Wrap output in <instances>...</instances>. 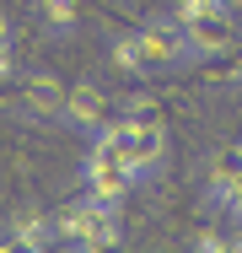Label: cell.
<instances>
[{"label": "cell", "mask_w": 242, "mask_h": 253, "mask_svg": "<svg viewBox=\"0 0 242 253\" xmlns=\"http://www.w3.org/2000/svg\"><path fill=\"white\" fill-rule=\"evenodd\" d=\"M54 226H59V243L70 248H119L124 243V221H119V205L97 200V194H81L76 205H59L54 210Z\"/></svg>", "instance_id": "cell-1"}, {"label": "cell", "mask_w": 242, "mask_h": 253, "mask_svg": "<svg viewBox=\"0 0 242 253\" xmlns=\"http://www.w3.org/2000/svg\"><path fill=\"white\" fill-rule=\"evenodd\" d=\"M81 183H86V194H97V200L124 205V200L145 183V178L135 172V162L124 156V146H119V140L92 135V146H86V156H81Z\"/></svg>", "instance_id": "cell-2"}, {"label": "cell", "mask_w": 242, "mask_h": 253, "mask_svg": "<svg viewBox=\"0 0 242 253\" xmlns=\"http://www.w3.org/2000/svg\"><path fill=\"white\" fill-rule=\"evenodd\" d=\"M97 135H108V140H119L124 156L135 162V172L140 178H161V167H167V124L161 119H129V113H108V124L97 129Z\"/></svg>", "instance_id": "cell-3"}, {"label": "cell", "mask_w": 242, "mask_h": 253, "mask_svg": "<svg viewBox=\"0 0 242 253\" xmlns=\"http://www.w3.org/2000/svg\"><path fill=\"white\" fill-rule=\"evenodd\" d=\"M183 43H189V59H226V54L242 43V22L232 11H210V16H194L183 22Z\"/></svg>", "instance_id": "cell-4"}, {"label": "cell", "mask_w": 242, "mask_h": 253, "mask_svg": "<svg viewBox=\"0 0 242 253\" xmlns=\"http://www.w3.org/2000/svg\"><path fill=\"white\" fill-rule=\"evenodd\" d=\"M135 38H140L151 70H183V65H194V59H189V43H183V22H178L172 11H167V16L140 22V27H135Z\"/></svg>", "instance_id": "cell-5"}, {"label": "cell", "mask_w": 242, "mask_h": 253, "mask_svg": "<svg viewBox=\"0 0 242 253\" xmlns=\"http://www.w3.org/2000/svg\"><path fill=\"white\" fill-rule=\"evenodd\" d=\"M59 243V226H54V210L43 205H22L5 215V232H0V248L5 253H43Z\"/></svg>", "instance_id": "cell-6"}, {"label": "cell", "mask_w": 242, "mask_h": 253, "mask_svg": "<svg viewBox=\"0 0 242 253\" xmlns=\"http://www.w3.org/2000/svg\"><path fill=\"white\" fill-rule=\"evenodd\" d=\"M113 108H119L113 92H102L97 81H70V92H65V119H59V124L76 129V135H97Z\"/></svg>", "instance_id": "cell-7"}, {"label": "cell", "mask_w": 242, "mask_h": 253, "mask_svg": "<svg viewBox=\"0 0 242 253\" xmlns=\"http://www.w3.org/2000/svg\"><path fill=\"white\" fill-rule=\"evenodd\" d=\"M65 81L54 76V70H43V65H33V70H22V108L33 113V119H48V124H59L65 119Z\"/></svg>", "instance_id": "cell-8"}, {"label": "cell", "mask_w": 242, "mask_h": 253, "mask_svg": "<svg viewBox=\"0 0 242 253\" xmlns=\"http://www.w3.org/2000/svg\"><path fill=\"white\" fill-rule=\"evenodd\" d=\"M33 16H38V27H43L48 38H76L81 33V0H33Z\"/></svg>", "instance_id": "cell-9"}, {"label": "cell", "mask_w": 242, "mask_h": 253, "mask_svg": "<svg viewBox=\"0 0 242 253\" xmlns=\"http://www.w3.org/2000/svg\"><path fill=\"white\" fill-rule=\"evenodd\" d=\"M108 59H113V70H124V76H135V81H145V76H156L135 33H119V38H108Z\"/></svg>", "instance_id": "cell-10"}, {"label": "cell", "mask_w": 242, "mask_h": 253, "mask_svg": "<svg viewBox=\"0 0 242 253\" xmlns=\"http://www.w3.org/2000/svg\"><path fill=\"white\" fill-rule=\"evenodd\" d=\"M204 200H210V210L226 226H242V178H210L204 183Z\"/></svg>", "instance_id": "cell-11"}, {"label": "cell", "mask_w": 242, "mask_h": 253, "mask_svg": "<svg viewBox=\"0 0 242 253\" xmlns=\"http://www.w3.org/2000/svg\"><path fill=\"white\" fill-rule=\"evenodd\" d=\"M210 178H242V140H221L210 151Z\"/></svg>", "instance_id": "cell-12"}, {"label": "cell", "mask_w": 242, "mask_h": 253, "mask_svg": "<svg viewBox=\"0 0 242 253\" xmlns=\"http://www.w3.org/2000/svg\"><path fill=\"white\" fill-rule=\"evenodd\" d=\"M113 102H119V113H129V119H161V108H156L151 92H124V97H113Z\"/></svg>", "instance_id": "cell-13"}, {"label": "cell", "mask_w": 242, "mask_h": 253, "mask_svg": "<svg viewBox=\"0 0 242 253\" xmlns=\"http://www.w3.org/2000/svg\"><path fill=\"white\" fill-rule=\"evenodd\" d=\"M194 253H232L237 248V232H194Z\"/></svg>", "instance_id": "cell-14"}, {"label": "cell", "mask_w": 242, "mask_h": 253, "mask_svg": "<svg viewBox=\"0 0 242 253\" xmlns=\"http://www.w3.org/2000/svg\"><path fill=\"white\" fill-rule=\"evenodd\" d=\"M210 11H226V0H172V16H178V22L210 16Z\"/></svg>", "instance_id": "cell-15"}, {"label": "cell", "mask_w": 242, "mask_h": 253, "mask_svg": "<svg viewBox=\"0 0 242 253\" xmlns=\"http://www.w3.org/2000/svg\"><path fill=\"white\" fill-rule=\"evenodd\" d=\"M221 81H232V86H242V43L232 54H226V65H221Z\"/></svg>", "instance_id": "cell-16"}, {"label": "cell", "mask_w": 242, "mask_h": 253, "mask_svg": "<svg viewBox=\"0 0 242 253\" xmlns=\"http://www.w3.org/2000/svg\"><path fill=\"white\" fill-rule=\"evenodd\" d=\"M11 76H16V65H11V49H0V86H5Z\"/></svg>", "instance_id": "cell-17"}, {"label": "cell", "mask_w": 242, "mask_h": 253, "mask_svg": "<svg viewBox=\"0 0 242 253\" xmlns=\"http://www.w3.org/2000/svg\"><path fill=\"white\" fill-rule=\"evenodd\" d=\"M0 49H11V22H5V11H0Z\"/></svg>", "instance_id": "cell-18"}, {"label": "cell", "mask_w": 242, "mask_h": 253, "mask_svg": "<svg viewBox=\"0 0 242 253\" xmlns=\"http://www.w3.org/2000/svg\"><path fill=\"white\" fill-rule=\"evenodd\" d=\"M237 248H242V226H237Z\"/></svg>", "instance_id": "cell-19"}]
</instances>
